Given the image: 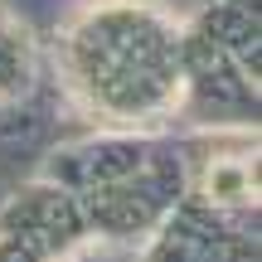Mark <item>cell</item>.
<instances>
[{
  "label": "cell",
  "mask_w": 262,
  "mask_h": 262,
  "mask_svg": "<svg viewBox=\"0 0 262 262\" xmlns=\"http://www.w3.org/2000/svg\"><path fill=\"white\" fill-rule=\"evenodd\" d=\"M248 189H253V175H248L243 165H219L214 175H209V194L228 199V204H238V199H248Z\"/></svg>",
  "instance_id": "cell-1"
}]
</instances>
